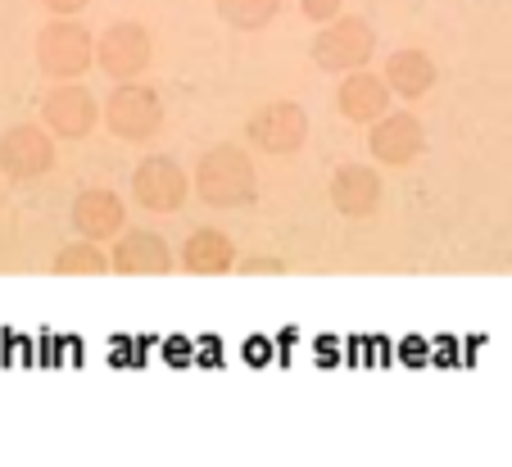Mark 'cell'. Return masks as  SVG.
Here are the masks:
<instances>
[{
  "label": "cell",
  "instance_id": "7c38bea8",
  "mask_svg": "<svg viewBox=\"0 0 512 467\" xmlns=\"http://www.w3.org/2000/svg\"><path fill=\"white\" fill-rule=\"evenodd\" d=\"M114 273L123 277H164L173 268V254H168V241L150 227H127L114 241Z\"/></svg>",
  "mask_w": 512,
  "mask_h": 467
},
{
  "label": "cell",
  "instance_id": "d6986e66",
  "mask_svg": "<svg viewBox=\"0 0 512 467\" xmlns=\"http://www.w3.org/2000/svg\"><path fill=\"white\" fill-rule=\"evenodd\" d=\"M340 5H345V0H300L304 19H313V23H331V19H340Z\"/></svg>",
  "mask_w": 512,
  "mask_h": 467
},
{
  "label": "cell",
  "instance_id": "5b68a950",
  "mask_svg": "<svg viewBox=\"0 0 512 467\" xmlns=\"http://www.w3.org/2000/svg\"><path fill=\"white\" fill-rule=\"evenodd\" d=\"M150 59H155V41H150V32L132 19L109 23V28L96 37V64L114 82H136L145 69H150Z\"/></svg>",
  "mask_w": 512,
  "mask_h": 467
},
{
  "label": "cell",
  "instance_id": "44dd1931",
  "mask_svg": "<svg viewBox=\"0 0 512 467\" xmlns=\"http://www.w3.org/2000/svg\"><path fill=\"white\" fill-rule=\"evenodd\" d=\"M245 273H281V263L277 259H250L245 263Z\"/></svg>",
  "mask_w": 512,
  "mask_h": 467
},
{
  "label": "cell",
  "instance_id": "9a60e30c",
  "mask_svg": "<svg viewBox=\"0 0 512 467\" xmlns=\"http://www.w3.org/2000/svg\"><path fill=\"white\" fill-rule=\"evenodd\" d=\"M236 263V241L218 227H195L182 245V268L195 277H218Z\"/></svg>",
  "mask_w": 512,
  "mask_h": 467
},
{
  "label": "cell",
  "instance_id": "52a82bcc",
  "mask_svg": "<svg viewBox=\"0 0 512 467\" xmlns=\"http://www.w3.org/2000/svg\"><path fill=\"white\" fill-rule=\"evenodd\" d=\"M245 137L259 150H268V155H295L309 141V114L295 100H268V105H259L250 114Z\"/></svg>",
  "mask_w": 512,
  "mask_h": 467
},
{
  "label": "cell",
  "instance_id": "7a4b0ae2",
  "mask_svg": "<svg viewBox=\"0 0 512 467\" xmlns=\"http://www.w3.org/2000/svg\"><path fill=\"white\" fill-rule=\"evenodd\" d=\"M32 55H37V69L46 73V78L78 82L82 73L96 64V41H91V32L82 28V23L55 14V23H46V28L37 32Z\"/></svg>",
  "mask_w": 512,
  "mask_h": 467
},
{
  "label": "cell",
  "instance_id": "277c9868",
  "mask_svg": "<svg viewBox=\"0 0 512 467\" xmlns=\"http://www.w3.org/2000/svg\"><path fill=\"white\" fill-rule=\"evenodd\" d=\"M105 127L118 141H150L164 127V100L145 82H118L105 100Z\"/></svg>",
  "mask_w": 512,
  "mask_h": 467
},
{
  "label": "cell",
  "instance_id": "e0dca14e",
  "mask_svg": "<svg viewBox=\"0 0 512 467\" xmlns=\"http://www.w3.org/2000/svg\"><path fill=\"white\" fill-rule=\"evenodd\" d=\"M109 268H114V259L109 254H100V241H68L64 250L55 254V273L59 277H105Z\"/></svg>",
  "mask_w": 512,
  "mask_h": 467
},
{
  "label": "cell",
  "instance_id": "5bb4252c",
  "mask_svg": "<svg viewBox=\"0 0 512 467\" xmlns=\"http://www.w3.org/2000/svg\"><path fill=\"white\" fill-rule=\"evenodd\" d=\"M327 195L345 218H368V214H377V205H381V177H377V168L345 164V168H336Z\"/></svg>",
  "mask_w": 512,
  "mask_h": 467
},
{
  "label": "cell",
  "instance_id": "30bf717a",
  "mask_svg": "<svg viewBox=\"0 0 512 467\" xmlns=\"http://www.w3.org/2000/svg\"><path fill=\"white\" fill-rule=\"evenodd\" d=\"M73 232L87 241H118L127 232V205L109 186H87L73 200Z\"/></svg>",
  "mask_w": 512,
  "mask_h": 467
},
{
  "label": "cell",
  "instance_id": "2e32d148",
  "mask_svg": "<svg viewBox=\"0 0 512 467\" xmlns=\"http://www.w3.org/2000/svg\"><path fill=\"white\" fill-rule=\"evenodd\" d=\"M386 82L399 100H422L426 91L435 87V59L413 46L395 50V55L386 59Z\"/></svg>",
  "mask_w": 512,
  "mask_h": 467
},
{
  "label": "cell",
  "instance_id": "8fae6325",
  "mask_svg": "<svg viewBox=\"0 0 512 467\" xmlns=\"http://www.w3.org/2000/svg\"><path fill=\"white\" fill-rule=\"evenodd\" d=\"M390 100H395V91H390L386 73L377 78V73H368V69H354V73H345L336 87V109L349 123H377V118H386Z\"/></svg>",
  "mask_w": 512,
  "mask_h": 467
},
{
  "label": "cell",
  "instance_id": "3957f363",
  "mask_svg": "<svg viewBox=\"0 0 512 467\" xmlns=\"http://www.w3.org/2000/svg\"><path fill=\"white\" fill-rule=\"evenodd\" d=\"M372 50H377L372 23L354 19V14H340V19L322 23V32L313 37L309 55L322 73H354V69H368Z\"/></svg>",
  "mask_w": 512,
  "mask_h": 467
},
{
  "label": "cell",
  "instance_id": "6da1fadb",
  "mask_svg": "<svg viewBox=\"0 0 512 467\" xmlns=\"http://www.w3.org/2000/svg\"><path fill=\"white\" fill-rule=\"evenodd\" d=\"M195 195L213 209H250L259 195L254 159L241 146H209L195 164Z\"/></svg>",
  "mask_w": 512,
  "mask_h": 467
},
{
  "label": "cell",
  "instance_id": "ac0fdd59",
  "mask_svg": "<svg viewBox=\"0 0 512 467\" xmlns=\"http://www.w3.org/2000/svg\"><path fill=\"white\" fill-rule=\"evenodd\" d=\"M213 10H218V19H223L227 28L259 32V28H268V23L277 19L281 0H213Z\"/></svg>",
  "mask_w": 512,
  "mask_h": 467
},
{
  "label": "cell",
  "instance_id": "ba28073f",
  "mask_svg": "<svg viewBox=\"0 0 512 467\" xmlns=\"http://www.w3.org/2000/svg\"><path fill=\"white\" fill-rule=\"evenodd\" d=\"M191 195V177L168 155H145L132 173V200L150 214H177Z\"/></svg>",
  "mask_w": 512,
  "mask_h": 467
},
{
  "label": "cell",
  "instance_id": "ffe728a7",
  "mask_svg": "<svg viewBox=\"0 0 512 467\" xmlns=\"http://www.w3.org/2000/svg\"><path fill=\"white\" fill-rule=\"evenodd\" d=\"M50 14H59V19H73V14H82L91 5V0H41Z\"/></svg>",
  "mask_w": 512,
  "mask_h": 467
},
{
  "label": "cell",
  "instance_id": "4fadbf2b",
  "mask_svg": "<svg viewBox=\"0 0 512 467\" xmlns=\"http://www.w3.org/2000/svg\"><path fill=\"white\" fill-rule=\"evenodd\" d=\"M368 146H372V159H377V164L404 168L426 150V132L413 114H386V118H377Z\"/></svg>",
  "mask_w": 512,
  "mask_h": 467
},
{
  "label": "cell",
  "instance_id": "8992f818",
  "mask_svg": "<svg viewBox=\"0 0 512 467\" xmlns=\"http://www.w3.org/2000/svg\"><path fill=\"white\" fill-rule=\"evenodd\" d=\"M55 168V137L46 123H14L0 137V173L10 182H37Z\"/></svg>",
  "mask_w": 512,
  "mask_h": 467
},
{
  "label": "cell",
  "instance_id": "9c48e42d",
  "mask_svg": "<svg viewBox=\"0 0 512 467\" xmlns=\"http://www.w3.org/2000/svg\"><path fill=\"white\" fill-rule=\"evenodd\" d=\"M105 114V109H96V96H91L87 87H78V82H59V87L46 91V100H41V123L50 127V137L59 141H82L96 127V118Z\"/></svg>",
  "mask_w": 512,
  "mask_h": 467
}]
</instances>
